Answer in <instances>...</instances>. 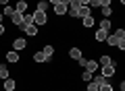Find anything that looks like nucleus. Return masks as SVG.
Masks as SVG:
<instances>
[{
    "label": "nucleus",
    "mask_w": 125,
    "mask_h": 91,
    "mask_svg": "<svg viewBox=\"0 0 125 91\" xmlns=\"http://www.w3.org/2000/svg\"><path fill=\"white\" fill-rule=\"evenodd\" d=\"M104 41L108 43V46H113V48H119L121 52H123L125 50V37H119V35H106V39H104Z\"/></svg>",
    "instance_id": "nucleus-1"
},
{
    "label": "nucleus",
    "mask_w": 125,
    "mask_h": 91,
    "mask_svg": "<svg viewBox=\"0 0 125 91\" xmlns=\"http://www.w3.org/2000/svg\"><path fill=\"white\" fill-rule=\"evenodd\" d=\"M77 62H79V66H83L88 73H96V70H98V62H96V60H88V58L81 56Z\"/></svg>",
    "instance_id": "nucleus-2"
},
{
    "label": "nucleus",
    "mask_w": 125,
    "mask_h": 91,
    "mask_svg": "<svg viewBox=\"0 0 125 91\" xmlns=\"http://www.w3.org/2000/svg\"><path fill=\"white\" fill-rule=\"evenodd\" d=\"M46 23H48V15H46L44 10H33V25L44 27Z\"/></svg>",
    "instance_id": "nucleus-3"
},
{
    "label": "nucleus",
    "mask_w": 125,
    "mask_h": 91,
    "mask_svg": "<svg viewBox=\"0 0 125 91\" xmlns=\"http://www.w3.org/2000/svg\"><path fill=\"white\" fill-rule=\"evenodd\" d=\"M115 74H117V68H115V64L100 66V77H104V79H113Z\"/></svg>",
    "instance_id": "nucleus-4"
},
{
    "label": "nucleus",
    "mask_w": 125,
    "mask_h": 91,
    "mask_svg": "<svg viewBox=\"0 0 125 91\" xmlns=\"http://www.w3.org/2000/svg\"><path fill=\"white\" fill-rule=\"evenodd\" d=\"M33 62H38V64H44V62H52L50 58H46V54L42 52V50H38V52H33Z\"/></svg>",
    "instance_id": "nucleus-5"
},
{
    "label": "nucleus",
    "mask_w": 125,
    "mask_h": 91,
    "mask_svg": "<svg viewBox=\"0 0 125 91\" xmlns=\"http://www.w3.org/2000/svg\"><path fill=\"white\" fill-rule=\"evenodd\" d=\"M25 48H27V41L23 37L13 39V50H15V52H21V50H25Z\"/></svg>",
    "instance_id": "nucleus-6"
},
{
    "label": "nucleus",
    "mask_w": 125,
    "mask_h": 91,
    "mask_svg": "<svg viewBox=\"0 0 125 91\" xmlns=\"http://www.w3.org/2000/svg\"><path fill=\"white\" fill-rule=\"evenodd\" d=\"M67 54H69V58H71V60H79V58L83 56V54H81V48H77V46H71Z\"/></svg>",
    "instance_id": "nucleus-7"
},
{
    "label": "nucleus",
    "mask_w": 125,
    "mask_h": 91,
    "mask_svg": "<svg viewBox=\"0 0 125 91\" xmlns=\"http://www.w3.org/2000/svg\"><path fill=\"white\" fill-rule=\"evenodd\" d=\"M10 23H13L15 27H21L23 25V13H17V10H15V13L10 15Z\"/></svg>",
    "instance_id": "nucleus-8"
},
{
    "label": "nucleus",
    "mask_w": 125,
    "mask_h": 91,
    "mask_svg": "<svg viewBox=\"0 0 125 91\" xmlns=\"http://www.w3.org/2000/svg\"><path fill=\"white\" fill-rule=\"evenodd\" d=\"M94 25H96V21H94L92 15H88V17L81 19V27H83V29H90V27H94Z\"/></svg>",
    "instance_id": "nucleus-9"
},
{
    "label": "nucleus",
    "mask_w": 125,
    "mask_h": 91,
    "mask_svg": "<svg viewBox=\"0 0 125 91\" xmlns=\"http://www.w3.org/2000/svg\"><path fill=\"white\" fill-rule=\"evenodd\" d=\"M4 58H6V62H13V64H17V62H19V52L10 50V52L4 54Z\"/></svg>",
    "instance_id": "nucleus-10"
},
{
    "label": "nucleus",
    "mask_w": 125,
    "mask_h": 91,
    "mask_svg": "<svg viewBox=\"0 0 125 91\" xmlns=\"http://www.w3.org/2000/svg\"><path fill=\"white\" fill-rule=\"evenodd\" d=\"M21 29L25 31L27 35H31V37H33V35H38V25H33V23H31V25H23Z\"/></svg>",
    "instance_id": "nucleus-11"
},
{
    "label": "nucleus",
    "mask_w": 125,
    "mask_h": 91,
    "mask_svg": "<svg viewBox=\"0 0 125 91\" xmlns=\"http://www.w3.org/2000/svg\"><path fill=\"white\" fill-rule=\"evenodd\" d=\"M106 35H108V31H104V29H98L96 33H94V39H96L98 43H102L104 39H106Z\"/></svg>",
    "instance_id": "nucleus-12"
},
{
    "label": "nucleus",
    "mask_w": 125,
    "mask_h": 91,
    "mask_svg": "<svg viewBox=\"0 0 125 91\" xmlns=\"http://www.w3.org/2000/svg\"><path fill=\"white\" fill-rule=\"evenodd\" d=\"M106 64H115V62H113V58L108 56V54H102L100 60H98V66H106Z\"/></svg>",
    "instance_id": "nucleus-13"
},
{
    "label": "nucleus",
    "mask_w": 125,
    "mask_h": 91,
    "mask_svg": "<svg viewBox=\"0 0 125 91\" xmlns=\"http://www.w3.org/2000/svg\"><path fill=\"white\" fill-rule=\"evenodd\" d=\"M4 91H15V87H17V83H15V79H4Z\"/></svg>",
    "instance_id": "nucleus-14"
},
{
    "label": "nucleus",
    "mask_w": 125,
    "mask_h": 91,
    "mask_svg": "<svg viewBox=\"0 0 125 91\" xmlns=\"http://www.w3.org/2000/svg\"><path fill=\"white\" fill-rule=\"evenodd\" d=\"M54 13H56L58 17H65V15H67V4H54Z\"/></svg>",
    "instance_id": "nucleus-15"
},
{
    "label": "nucleus",
    "mask_w": 125,
    "mask_h": 91,
    "mask_svg": "<svg viewBox=\"0 0 125 91\" xmlns=\"http://www.w3.org/2000/svg\"><path fill=\"white\" fill-rule=\"evenodd\" d=\"M88 15H92V8H90V6H79V10H77V17L83 19V17H88Z\"/></svg>",
    "instance_id": "nucleus-16"
},
{
    "label": "nucleus",
    "mask_w": 125,
    "mask_h": 91,
    "mask_svg": "<svg viewBox=\"0 0 125 91\" xmlns=\"http://www.w3.org/2000/svg\"><path fill=\"white\" fill-rule=\"evenodd\" d=\"M15 10L17 13H25L27 10V0H19L17 4H15Z\"/></svg>",
    "instance_id": "nucleus-17"
},
{
    "label": "nucleus",
    "mask_w": 125,
    "mask_h": 91,
    "mask_svg": "<svg viewBox=\"0 0 125 91\" xmlns=\"http://www.w3.org/2000/svg\"><path fill=\"white\" fill-rule=\"evenodd\" d=\"M42 52L46 54V58H52V56H54V46H52V43H46Z\"/></svg>",
    "instance_id": "nucleus-18"
},
{
    "label": "nucleus",
    "mask_w": 125,
    "mask_h": 91,
    "mask_svg": "<svg viewBox=\"0 0 125 91\" xmlns=\"http://www.w3.org/2000/svg\"><path fill=\"white\" fill-rule=\"evenodd\" d=\"M31 23H33V13H27V15L23 13V25H31Z\"/></svg>",
    "instance_id": "nucleus-19"
},
{
    "label": "nucleus",
    "mask_w": 125,
    "mask_h": 91,
    "mask_svg": "<svg viewBox=\"0 0 125 91\" xmlns=\"http://www.w3.org/2000/svg\"><path fill=\"white\" fill-rule=\"evenodd\" d=\"M36 10H44L46 13V10H48V0H40V2L36 4Z\"/></svg>",
    "instance_id": "nucleus-20"
},
{
    "label": "nucleus",
    "mask_w": 125,
    "mask_h": 91,
    "mask_svg": "<svg viewBox=\"0 0 125 91\" xmlns=\"http://www.w3.org/2000/svg\"><path fill=\"white\" fill-rule=\"evenodd\" d=\"M100 29L111 31V19H102V21H100Z\"/></svg>",
    "instance_id": "nucleus-21"
},
{
    "label": "nucleus",
    "mask_w": 125,
    "mask_h": 91,
    "mask_svg": "<svg viewBox=\"0 0 125 91\" xmlns=\"http://www.w3.org/2000/svg\"><path fill=\"white\" fill-rule=\"evenodd\" d=\"M94 79V73H88V70H83L81 73V81H85V83H90Z\"/></svg>",
    "instance_id": "nucleus-22"
},
{
    "label": "nucleus",
    "mask_w": 125,
    "mask_h": 91,
    "mask_svg": "<svg viewBox=\"0 0 125 91\" xmlns=\"http://www.w3.org/2000/svg\"><path fill=\"white\" fill-rule=\"evenodd\" d=\"M111 15H113L111 6H102V19H111Z\"/></svg>",
    "instance_id": "nucleus-23"
},
{
    "label": "nucleus",
    "mask_w": 125,
    "mask_h": 91,
    "mask_svg": "<svg viewBox=\"0 0 125 91\" xmlns=\"http://www.w3.org/2000/svg\"><path fill=\"white\" fill-rule=\"evenodd\" d=\"M98 91H113V85H111L108 81H102V83H100V89H98Z\"/></svg>",
    "instance_id": "nucleus-24"
},
{
    "label": "nucleus",
    "mask_w": 125,
    "mask_h": 91,
    "mask_svg": "<svg viewBox=\"0 0 125 91\" xmlns=\"http://www.w3.org/2000/svg\"><path fill=\"white\" fill-rule=\"evenodd\" d=\"M13 13H15V6H9V4H6V6H4V13H2V15H4V17H10Z\"/></svg>",
    "instance_id": "nucleus-25"
},
{
    "label": "nucleus",
    "mask_w": 125,
    "mask_h": 91,
    "mask_svg": "<svg viewBox=\"0 0 125 91\" xmlns=\"http://www.w3.org/2000/svg\"><path fill=\"white\" fill-rule=\"evenodd\" d=\"M0 79H2V81H4V79H9V68H6V66H2V68H0Z\"/></svg>",
    "instance_id": "nucleus-26"
},
{
    "label": "nucleus",
    "mask_w": 125,
    "mask_h": 91,
    "mask_svg": "<svg viewBox=\"0 0 125 91\" xmlns=\"http://www.w3.org/2000/svg\"><path fill=\"white\" fill-rule=\"evenodd\" d=\"M48 4H69V0H48Z\"/></svg>",
    "instance_id": "nucleus-27"
},
{
    "label": "nucleus",
    "mask_w": 125,
    "mask_h": 91,
    "mask_svg": "<svg viewBox=\"0 0 125 91\" xmlns=\"http://www.w3.org/2000/svg\"><path fill=\"white\" fill-rule=\"evenodd\" d=\"M98 2H100V6H111L113 0H98Z\"/></svg>",
    "instance_id": "nucleus-28"
},
{
    "label": "nucleus",
    "mask_w": 125,
    "mask_h": 91,
    "mask_svg": "<svg viewBox=\"0 0 125 91\" xmlns=\"http://www.w3.org/2000/svg\"><path fill=\"white\" fill-rule=\"evenodd\" d=\"M4 31H6V27H4V23H0V35L4 33Z\"/></svg>",
    "instance_id": "nucleus-29"
},
{
    "label": "nucleus",
    "mask_w": 125,
    "mask_h": 91,
    "mask_svg": "<svg viewBox=\"0 0 125 91\" xmlns=\"http://www.w3.org/2000/svg\"><path fill=\"white\" fill-rule=\"evenodd\" d=\"M0 4H4V6H6V4H9V0H0Z\"/></svg>",
    "instance_id": "nucleus-30"
},
{
    "label": "nucleus",
    "mask_w": 125,
    "mask_h": 91,
    "mask_svg": "<svg viewBox=\"0 0 125 91\" xmlns=\"http://www.w3.org/2000/svg\"><path fill=\"white\" fill-rule=\"evenodd\" d=\"M0 23H4V15L2 13H0Z\"/></svg>",
    "instance_id": "nucleus-31"
},
{
    "label": "nucleus",
    "mask_w": 125,
    "mask_h": 91,
    "mask_svg": "<svg viewBox=\"0 0 125 91\" xmlns=\"http://www.w3.org/2000/svg\"><path fill=\"white\" fill-rule=\"evenodd\" d=\"M119 4H125V0H119Z\"/></svg>",
    "instance_id": "nucleus-32"
},
{
    "label": "nucleus",
    "mask_w": 125,
    "mask_h": 91,
    "mask_svg": "<svg viewBox=\"0 0 125 91\" xmlns=\"http://www.w3.org/2000/svg\"><path fill=\"white\" fill-rule=\"evenodd\" d=\"M0 68H2V64H0Z\"/></svg>",
    "instance_id": "nucleus-33"
}]
</instances>
